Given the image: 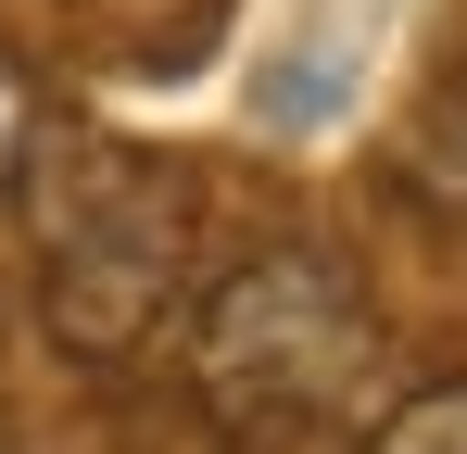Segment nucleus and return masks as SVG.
Masks as SVG:
<instances>
[{
	"instance_id": "obj_1",
	"label": "nucleus",
	"mask_w": 467,
	"mask_h": 454,
	"mask_svg": "<svg viewBox=\"0 0 467 454\" xmlns=\"http://www.w3.org/2000/svg\"><path fill=\"white\" fill-rule=\"evenodd\" d=\"M13 215H26V253H38V315L88 366L140 354L190 291V240H202L190 177L164 151L88 127V114H38L13 139Z\"/></svg>"
},
{
	"instance_id": "obj_3",
	"label": "nucleus",
	"mask_w": 467,
	"mask_h": 454,
	"mask_svg": "<svg viewBox=\"0 0 467 454\" xmlns=\"http://www.w3.org/2000/svg\"><path fill=\"white\" fill-rule=\"evenodd\" d=\"M404 190L442 202V215H467V76L430 88V114H417V139H404Z\"/></svg>"
},
{
	"instance_id": "obj_4",
	"label": "nucleus",
	"mask_w": 467,
	"mask_h": 454,
	"mask_svg": "<svg viewBox=\"0 0 467 454\" xmlns=\"http://www.w3.org/2000/svg\"><path fill=\"white\" fill-rule=\"evenodd\" d=\"M354 454H467V378H430V391H404L379 429Z\"/></svg>"
},
{
	"instance_id": "obj_2",
	"label": "nucleus",
	"mask_w": 467,
	"mask_h": 454,
	"mask_svg": "<svg viewBox=\"0 0 467 454\" xmlns=\"http://www.w3.org/2000/svg\"><path fill=\"white\" fill-rule=\"evenodd\" d=\"M177 378H190V404L228 442H304V429L367 404V378H379V303H367V278L328 240L240 253L228 278L190 303Z\"/></svg>"
}]
</instances>
